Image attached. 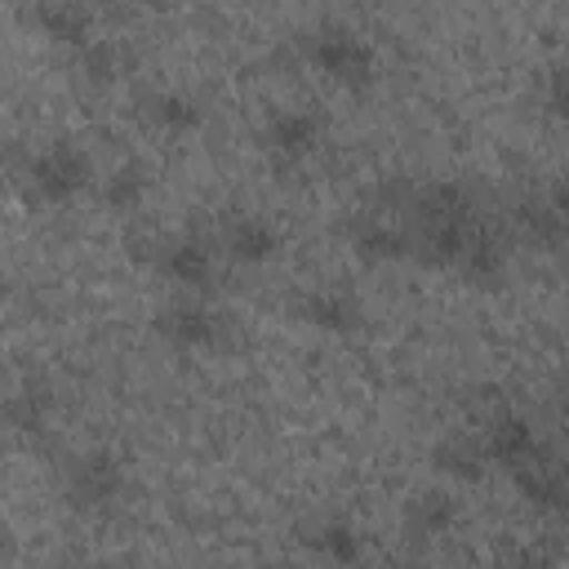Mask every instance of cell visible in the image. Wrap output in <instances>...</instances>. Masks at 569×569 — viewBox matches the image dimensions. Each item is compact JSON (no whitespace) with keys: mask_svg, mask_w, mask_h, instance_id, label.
Masks as SVG:
<instances>
[{"mask_svg":"<svg viewBox=\"0 0 569 569\" xmlns=\"http://www.w3.org/2000/svg\"><path fill=\"white\" fill-rule=\"evenodd\" d=\"M405 218H409L413 258L427 262V267H440V271H458L462 253L485 231V222L471 209V196L453 182H427L409 200Z\"/></svg>","mask_w":569,"mask_h":569,"instance_id":"6da1fadb","label":"cell"},{"mask_svg":"<svg viewBox=\"0 0 569 569\" xmlns=\"http://www.w3.org/2000/svg\"><path fill=\"white\" fill-rule=\"evenodd\" d=\"M302 62L320 80H329L338 89H351V93H365L378 80V44L360 27L338 22V18L316 22L302 36Z\"/></svg>","mask_w":569,"mask_h":569,"instance_id":"7a4b0ae2","label":"cell"},{"mask_svg":"<svg viewBox=\"0 0 569 569\" xmlns=\"http://www.w3.org/2000/svg\"><path fill=\"white\" fill-rule=\"evenodd\" d=\"M124 462L111 449H84L62 462L58 471V493L76 516H107L124 498Z\"/></svg>","mask_w":569,"mask_h":569,"instance_id":"3957f363","label":"cell"},{"mask_svg":"<svg viewBox=\"0 0 569 569\" xmlns=\"http://www.w3.org/2000/svg\"><path fill=\"white\" fill-rule=\"evenodd\" d=\"M325 133H329V124L311 102L276 107L262 124V156L276 173H298L320 156Z\"/></svg>","mask_w":569,"mask_h":569,"instance_id":"277c9868","label":"cell"},{"mask_svg":"<svg viewBox=\"0 0 569 569\" xmlns=\"http://www.w3.org/2000/svg\"><path fill=\"white\" fill-rule=\"evenodd\" d=\"M89 182H93V164L71 138H53V142L36 147L27 160V191H31V200H40L49 209L71 204L76 196H84Z\"/></svg>","mask_w":569,"mask_h":569,"instance_id":"5b68a950","label":"cell"},{"mask_svg":"<svg viewBox=\"0 0 569 569\" xmlns=\"http://www.w3.org/2000/svg\"><path fill=\"white\" fill-rule=\"evenodd\" d=\"M156 333L169 351L209 356L227 338V316L213 302H204V293H178L173 302H164L156 311Z\"/></svg>","mask_w":569,"mask_h":569,"instance_id":"8992f818","label":"cell"},{"mask_svg":"<svg viewBox=\"0 0 569 569\" xmlns=\"http://www.w3.org/2000/svg\"><path fill=\"white\" fill-rule=\"evenodd\" d=\"M218 249L227 262H240V267H262L280 253L284 244V231L276 227V218H267L262 209H231L218 231H213Z\"/></svg>","mask_w":569,"mask_h":569,"instance_id":"52a82bcc","label":"cell"},{"mask_svg":"<svg viewBox=\"0 0 569 569\" xmlns=\"http://www.w3.org/2000/svg\"><path fill=\"white\" fill-rule=\"evenodd\" d=\"M222 249L213 236H173L156 249V271L178 289V293H204L218 276Z\"/></svg>","mask_w":569,"mask_h":569,"instance_id":"ba28073f","label":"cell"},{"mask_svg":"<svg viewBox=\"0 0 569 569\" xmlns=\"http://www.w3.org/2000/svg\"><path fill=\"white\" fill-rule=\"evenodd\" d=\"M351 249H356L365 262H373V267L413 258L405 209H387V204H382V209L356 213V222H351Z\"/></svg>","mask_w":569,"mask_h":569,"instance_id":"9c48e42d","label":"cell"},{"mask_svg":"<svg viewBox=\"0 0 569 569\" xmlns=\"http://www.w3.org/2000/svg\"><path fill=\"white\" fill-rule=\"evenodd\" d=\"M480 445H485L493 471H507V476H511L516 467H525L529 458L542 453V449H538V431H533V422H529L525 413H516V409H498V413H489V422L480 427Z\"/></svg>","mask_w":569,"mask_h":569,"instance_id":"30bf717a","label":"cell"},{"mask_svg":"<svg viewBox=\"0 0 569 569\" xmlns=\"http://www.w3.org/2000/svg\"><path fill=\"white\" fill-rule=\"evenodd\" d=\"M507 480L516 485V493H520L533 511H542V516H569V471L556 467L551 458L538 453V458H529L525 467H516Z\"/></svg>","mask_w":569,"mask_h":569,"instance_id":"8fae6325","label":"cell"},{"mask_svg":"<svg viewBox=\"0 0 569 569\" xmlns=\"http://www.w3.org/2000/svg\"><path fill=\"white\" fill-rule=\"evenodd\" d=\"M520 231L542 249H565L569 244V187L533 191L520 204Z\"/></svg>","mask_w":569,"mask_h":569,"instance_id":"7c38bea8","label":"cell"},{"mask_svg":"<svg viewBox=\"0 0 569 569\" xmlns=\"http://www.w3.org/2000/svg\"><path fill=\"white\" fill-rule=\"evenodd\" d=\"M298 316L320 333H356L360 329V298L338 284H311L298 298Z\"/></svg>","mask_w":569,"mask_h":569,"instance_id":"4fadbf2b","label":"cell"},{"mask_svg":"<svg viewBox=\"0 0 569 569\" xmlns=\"http://www.w3.org/2000/svg\"><path fill=\"white\" fill-rule=\"evenodd\" d=\"M431 467H436L445 480H453V485H476V480H485V476L493 471V462H489V453H485V445H480V431H476V436L449 431L445 440H436V445H431Z\"/></svg>","mask_w":569,"mask_h":569,"instance_id":"5bb4252c","label":"cell"},{"mask_svg":"<svg viewBox=\"0 0 569 569\" xmlns=\"http://www.w3.org/2000/svg\"><path fill=\"white\" fill-rule=\"evenodd\" d=\"M302 542H307L311 556L333 560V565H351V560L365 556V533H360V525L347 520V516H333V511H329V516H316L311 525H302Z\"/></svg>","mask_w":569,"mask_h":569,"instance_id":"9a60e30c","label":"cell"},{"mask_svg":"<svg viewBox=\"0 0 569 569\" xmlns=\"http://www.w3.org/2000/svg\"><path fill=\"white\" fill-rule=\"evenodd\" d=\"M31 22L40 27V36L44 40H53V44H62V49H84L98 31H93V13L80 4V0H40L36 4V13H31Z\"/></svg>","mask_w":569,"mask_h":569,"instance_id":"2e32d148","label":"cell"},{"mask_svg":"<svg viewBox=\"0 0 569 569\" xmlns=\"http://www.w3.org/2000/svg\"><path fill=\"white\" fill-rule=\"evenodd\" d=\"M458 520H462V507H458L453 489H445V485L418 489V493L405 502V529L418 533V538H445Z\"/></svg>","mask_w":569,"mask_h":569,"instance_id":"e0dca14e","label":"cell"},{"mask_svg":"<svg viewBox=\"0 0 569 569\" xmlns=\"http://www.w3.org/2000/svg\"><path fill=\"white\" fill-rule=\"evenodd\" d=\"M147 120L156 124V129H164V133H191V129H200V120H204V111L187 98V93H151L147 98Z\"/></svg>","mask_w":569,"mask_h":569,"instance_id":"ac0fdd59","label":"cell"},{"mask_svg":"<svg viewBox=\"0 0 569 569\" xmlns=\"http://www.w3.org/2000/svg\"><path fill=\"white\" fill-rule=\"evenodd\" d=\"M9 422H13V431L18 436H40L44 427H49V391L44 387H22V391H13V400H9Z\"/></svg>","mask_w":569,"mask_h":569,"instance_id":"d6986e66","label":"cell"},{"mask_svg":"<svg viewBox=\"0 0 569 569\" xmlns=\"http://www.w3.org/2000/svg\"><path fill=\"white\" fill-rule=\"evenodd\" d=\"M76 58V67L89 76V80H116V71H120V49L107 40V36H93L84 49H76L71 53Z\"/></svg>","mask_w":569,"mask_h":569,"instance_id":"ffe728a7","label":"cell"},{"mask_svg":"<svg viewBox=\"0 0 569 569\" xmlns=\"http://www.w3.org/2000/svg\"><path fill=\"white\" fill-rule=\"evenodd\" d=\"M542 111L551 124H560L569 133V62H556L542 80Z\"/></svg>","mask_w":569,"mask_h":569,"instance_id":"44dd1931","label":"cell"},{"mask_svg":"<svg viewBox=\"0 0 569 569\" xmlns=\"http://www.w3.org/2000/svg\"><path fill=\"white\" fill-rule=\"evenodd\" d=\"M142 191H147V182H142V169H138V164L116 169V173L107 178V187H102L107 204H116V209H133V204L142 200Z\"/></svg>","mask_w":569,"mask_h":569,"instance_id":"7402d4cb","label":"cell"}]
</instances>
